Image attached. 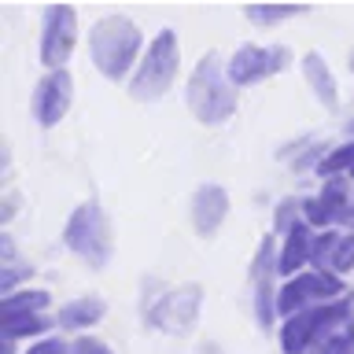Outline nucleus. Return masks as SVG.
Wrapping results in <instances>:
<instances>
[{"mask_svg":"<svg viewBox=\"0 0 354 354\" xmlns=\"http://www.w3.org/2000/svg\"><path fill=\"white\" fill-rule=\"evenodd\" d=\"M347 129H351V133H354V122H351V126H347Z\"/></svg>","mask_w":354,"mask_h":354,"instance_id":"23","label":"nucleus"},{"mask_svg":"<svg viewBox=\"0 0 354 354\" xmlns=\"http://www.w3.org/2000/svg\"><path fill=\"white\" fill-rule=\"evenodd\" d=\"M88 52H93L96 71L111 82H118V77L129 74V66L140 52V30L122 15H107L88 33Z\"/></svg>","mask_w":354,"mask_h":354,"instance_id":"1","label":"nucleus"},{"mask_svg":"<svg viewBox=\"0 0 354 354\" xmlns=\"http://www.w3.org/2000/svg\"><path fill=\"white\" fill-rule=\"evenodd\" d=\"M100 314H104V303H100V299H77V303H71V306L59 310V325H66V328H85V325H93Z\"/></svg>","mask_w":354,"mask_h":354,"instance_id":"11","label":"nucleus"},{"mask_svg":"<svg viewBox=\"0 0 354 354\" xmlns=\"http://www.w3.org/2000/svg\"><path fill=\"white\" fill-rule=\"evenodd\" d=\"M351 71H354V55H351Z\"/></svg>","mask_w":354,"mask_h":354,"instance_id":"22","label":"nucleus"},{"mask_svg":"<svg viewBox=\"0 0 354 354\" xmlns=\"http://www.w3.org/2000/svg\"><path fill=\"white\" fill-rule=\"evenodd\" d=\"M30 354H63V343L59 339H48V343H37Z\"/></svg>","mask_w":354,"mask_h":354,"instance_id":"21","label":"nucleus"},{"mask_svg":"<svg viewBox=\"0 0 354 354\" xmlns=\"http://www.w3.org/2000/svg\"><path fill=\"white\" fill-rule=\"evenodd\" d=\"M225 210H229V196L221 192L218 185L196 188V199H192V221H196V229L203 232V236H210V232L221 225Z\"/></svg>","mask_w":354,"mask_h":354,"instance_id":"8","label":"nucleus"},{"mask_svg":"<svg viewBox=\"0 0 354 354\" xmlns=\"http://www.w3.org/2000/svg\"><path fill=\"white\" fill-rule=\"evenodd\" d=\"M74 351L77 354H107V347H104V343H96V339H77Z\"/></svg>","mask_w":354,"mask_h":354,"instance_id":"20","label":"nucleus"},{"mask_svg":"<svg viewBox=\"0 0 354 354\" xmlns=\"http://www.w3.org/2000/svg\"><path fill=\"white\" fill-rule=\"evenodd\" d=\"M284 66H288V48H281V44H243V48L232 52L225 74L236 88H243V85L266 82Z\"/></svg>","mask_w":354,"mask_h":354,"instance_id":"4","label":"nucleus"},{"mask_svg":"<svg viewBox=\"0 0 354 354\" xmlns=\"http://www.w3.org/2000/svg\"><path fill=\"white\" fill-rule=\"evenodd\" d=\"M74 37H77V19L74 8L55 4L44 11V33H41V63L44 66H63L74 52Z\"/></svg>","mask_w":354,"mask_h":354,"instance_id":"6","label":"nucleus"},{"mask_svg":"<svg viewBox=\"0 0 354 354\" xmlns=\"http://www.w3.org/2000/svg\"><path fill=\"white\" fill-rule=\"evenodd\" d=\"M259 321L262 325H270L273 321V303H270V281L259 284Z\"/></svg>","mask_w":354,"mask_h":354,"instance_id":"18","label":"nucleus"},{"mask_svg":"<svg viewBox=\"0 0 354 354\" xmlns=\"http://www.w3.org/2000/svg\"><path fill=\"white\" fill-rule=\"evenodd\" d=\"M310 248H314V236L306 232V225H292V229H288L281 259H277V270H281V273L303 270V266L310 262Z\"/></svg>","mask_w":354,"mask_h":354,"instance_id":"10","label":"nucleus"},{"mask_svg":"<svg viewBox=\"0 0 354 354\" xmlns=\"http://www.w3.org/2000/svg\"><path fill=\"white\" fill-rule=\"evenodd\" d=\"M188 107H192V115L203 122V126H218V122L232 118V111H236L232 82H225L214 52H207L203 59H199V66L192 71V77H188Z\"/></svg>","mask_w":354,"mask_h":354,"instance_id":"2","label":"nucleus"},{"mask_svg":"<svg viewBox=\"0 0 354 354\" xmlns=\"http://www.w3.org/2000/svg\"><path fill=\"white\" fill-rule=\"evenodd\" d=\"M66 243L71 251H77L88 262H107V229H104V214L100 207L85 203L74 210V218L66 221Z\"/></svg>","mask_w":354,"mask_h":354,"instance_id":"5","label":"nucleus"},{"mask_svg":"<svg viewBox=\"0 0 354 354\" xmlns=\"http://www.w3.org/2000/svg\"><path fill=\"white\" fill-rule=\"evenodd\" d=\"M343 170H354V140L351 144H339L336 151H328L325 159H321V166H317L321 177H336Z\"/></svg>","mask_w":354,"mask_h":354,"instance_id":"14","label":"nucleus"},{"mask_svg":"<svg viewBox=\"0 0 354 354\" xmlns=\"http://www.w3.org/2000/svg\"><path fill=\"white\" fill-rule=\"evenodd\" d=\"M317 199L325 203V210H328V218H332V221L343 218V214H347V207H351V199H347V181H343L339 174H336V177H328Z\"/></svg>","mask_w":354,"mask_h":354,"instance_id":"12","label":"nucleus"},{"mask_svg":"<svg viewBox=\"0 0 354 354\" xmlns=\"http://www.w3.org/2000/svg\"><path fill=\"white\" fill-rule=\"evenodd\" d=\"M44 303H48V295H44V292L11 295V299H4V317H11V314H33V310H41Z\"/></svg>","mask_w":354,"mask_h":354,"instance_id":"15","label":"nucleus"},{"mask_svg":"<svg viewBox=\"0 0 354 354\" xmlns=\"http://www.w3.org/2000/svg\"><path fill=\"white\" fill-rule=\"evenodd\" d=\"M339 232H332V229H325L321 236H314V248H310V259H314V266H332V254H336V248H339Z\"/></svg>","mask_w":354,"mask_h":354,"instance_id":"16","label":"nucleus"},{"mask_svg":"<svg viewBox=\"0 0 354 354\" xmlns=\"http://www.w3.org/2000/svg\"><path fill=\"white\" fill-rule=\"evenodd\" d=\"M71 74L63 71V66H55V71L44 77V82L37 85V96H33V115H37V122L44 129H52L55 122H59L66 115V107H71Z\"/></svg>","mask_w":354,"mask_h":354,"instance_id":"7","label":"nucleus"},{"mask_svg":"<svg viewBox=\"0 0 354 354\" xmlns=\"http://www.w3.org/2000/svg\"><path fill=\"white\" fill-rule=\"evenodd\" d=\"M303 74H306V82L310 88H314V96L321 100L325 107H336L339 104V93H336V77H332V71L325 66V59H321L317 52H310L306 59H303Z\"/></svg>","mask_w":354,"mask_h":354,"instance_id":"9","label":"nucleus"},{"mask_svg":"<svg viewBox=\"0 0 354 354\" xmlns=\"http://www.w3.org/2000/svg\"><path fill=\"white\" fill-rule=\"evenodd\" d=\"M303 4H251L248 8V19L251 22H266V26H273V22H284V19H295L303 15Z\"/></svg>","mask_w":354,"mask_h":354,"instance_id":"13","label":"nucleus"},{"mask_svg":"<svg viewBox=\"0 0 354 354\" xmlns=\"http://www.w3.org/2000/svg\"><path fill=\"white\" fill-rule=\"evenodd\" d=\"M177 63H181V44H177L174 30H159V37L148 44V55L140 59V71L133 74L129 93L133 100H159L177 77Z\"/></svg>","mask_w":354,"mask_h":354,"instance_id":"3","label":"nucleus"},{"mask_svg":"<svg viewBox=\"0 0 354 354\" xmlns=\"http://www.w3.org/2000/svg\"><path fill=\"white\" fill-rule=\"evenodd\" d=\"M292 214H295V199H284L281 210H277V229H292V225H295Z\"/></svg>","mask_w":354,"mask_h":354,"instance_id":"19","label":"nucleus"},{"mask_svg":"<svg viewBox=\"0 0 354 354\" xmlns=\"http://www.w3.org/2000/svg\"><path fill=\"white\" fill-rule=\"evenodd\" d=\"M351 266H354V232H351V236H343L336 254H332V270H336V273H347Z\"/></svg>","mask_w":354,"mask_h":354,"instance_id":"17","label":"nucleus"}]
</instances>
